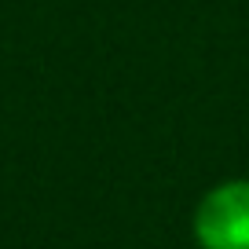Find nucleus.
Returning a JSON list of instances; mask_svg holds the SVG:
<instances>
[{"label": "nucleus", "mask_w": 249, "mask_h": 249, "mask_svg": "<svg viewBox=\"0 0 249 249\" xmlns=\"http://www.w3.org/2000/svg\"><path fill=\"white\" fill-rule=\"evenodd\" d=\"M198 249H249V176L220 179L191 213Z\"/></svg>", "instance_id": "nucleus-1"}]
</instances>
